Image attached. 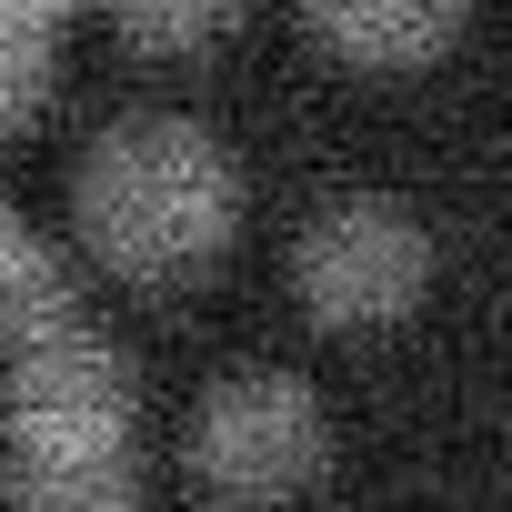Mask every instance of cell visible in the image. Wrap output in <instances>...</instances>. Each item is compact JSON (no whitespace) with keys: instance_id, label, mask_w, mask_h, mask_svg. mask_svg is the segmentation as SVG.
Returning <instances> with one entry per match:
<instances>
[{"instance_id":"obj_1","label":"cell","mask_w":512,"mask_h":512,"mask_svg":"<svg viewBox=\"0 0 512 512\" xmlns=\"http://www.w3.org/2000/svg\"><path fill=\"white\" fill-rule=\"evenodd\" d=\"M231 161L191 121H131L81 171V221L121 272H191L231 231Z\"/></svg>"},{"instance_id":"obj_2","label":"cell","mask_w":512,"mask_h":512,"mask_svg":"<svg viewBox=\"0 0 512 512\" xmlns=\"http://www.w3.org/2000/svg\"><path fill=\"white\" fill-rule=\"evenodd\" d=\"M21 502L31 512H121V452H131V392L121 362L61 312L21 332Z\"/></svg>"},{"instance_id":"obj_3","label":"cell","mask_w":512,"mask_h":512,"mask_svg":"<svg viewBox=\"0 0 512 512\" xmlns=\"http://www.w3.org/2000/svg\"><path fill=\"white\" fill-rule=\"evenodd\" d=\"M422 272H432V241H422L392 201H342V211H322L312 241H302V292H312V312H332V322H392V312L422 292Z\"/></svg>"},{"instance_id":"obj_4","label":"cell","mask_w":512,"mask_h":512,"mask_svg":"<svg viewBox=\"0 0 512 512\" xmlns=\"http://www.w3.org/2000/svg\"><path fill=\"white\" fill-rule=\"evenodd\" d=\"M201 462L221 492H282L322 462V402L292 372H241L201 412Z\"/></svg>"},{"instance_id":"obj_5","label":"cell","mask_w":512,"mask_h":512,"mask_svg":"<svg viewBox=\"0 0 512 512\" xmlns=\"http://www.w3.org/2000/svg\"><path fill=\"white\" fill-rule=\"evenodd\" d=\"M312 21L352 61H422L462 31V0H312Z\"/></svg>"},{"instance_id":"obj_6","label":"cell","mask_w":512,"mask_h":512,"mask_svg":"<svg viewBox=\"0 0 512 512\" xmlns=\"http://www.w3.org/2000/svg\"><path fill=\"white\" fill-rule=\"evenodd\" d=\"M41 322H61V282H51V262H41V241L0 211V332H41Z\"/></svg>"},{"instance_id":"obj_7","label":"cell","mask_w":512,"mask_h":512,"mask_svg":"<svg viewBox=\"0 0 512 512\" xmlns=\"http://www.w3.org/2000/svg\"><path fill=\"white\" fill-rule=\"evenodd\" d=\"M51 31H61L51 0H0V121L41 91V51H51Z\"/></svg>"},{"instance_id":"obj_8","label":"cell","mask_w":512,"mask_h":512,"mask_svg":"<svg viewBox=\"0 0 512 512\" xmlns=\"http://www.w3.org/2000/svg\"><path fill=\"white\" fill-rule=\"evenodd\" d=\"M111 11H121V31H131V41H151V51H191V41L231 31L241 0H111Z\"/></svg>"}]
</instances>
